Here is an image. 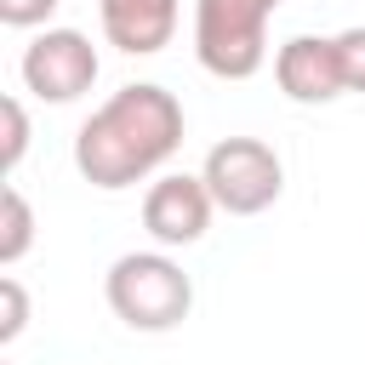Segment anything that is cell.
Listing matches in <instances>:
<instances>
[{"instance_id": "9", "label": "cell", "mask_w": 365, "mask_h": 365, "mask_svg": "<svg viewBox=\"0 0 365 365\" xmlns=\"http://www.w3.org/2000/svg\"><path fill=\"white\" fill-rule=\"evenodd\" d=\"M29 245H34V205L23 200L17 182H6V188H0V262H6V268L23 262Z\"/></svg>"}, {"instance_id": "8", "label": "cell", "mask_w": 365, "mask_h": 365, "mask_svg": "<svg viewBox=\"0 0 365 365\" xmlns=\"http://www.w3.org/2000/svg\"><path fill=\"white\" fill-rule=\"evenodd\" d=\"M177 11L182 0H97L103 17V40L125 57H154L171 46L177 34Z\"/></svg>"}, {"instance_id": "5", "label": "cell", "mask_w": 365, "mask_h": 365, "mask_svg": "<svg viewBox=\"0 0 365 365\" xmlns=\"http://www.w3.org/2000/svg\"><path fill=\"white\" fill-rule=\"evenodd\" d=\"M23 86L40 97V103H74L97 86V46L80 34V29H40L29 46H23Z\"/></svg>"}, {"instance_id": "10", "label": "cell", "mask_w": 365, "mask_h": 365, "mask_svg": "<svg viewBox=\"0 0 365 365\" xmlns=\"http://www.w3.org/2000/svg\"><path fill=\"white\" fill-rule=\"evenodd\" d=\"M23 325H29V291L17 274H6L0 279V342H17Z\"/></svg>"}, {"instance_id": "11", "label": "cell", "mask_w": 365, "mask_h": 365, "mask_svg": "<svg viewBox=\"0 0 365 365\" xmlns=\"http://www.w3.org/2000/svg\"><path fill=\"white\" fill-rule=\"evenodd\" d=\"M336 40V63H342V86L365 97V29H342Z\"/></svg>"}, {"instance_id": "3", "label": "cell", "mask_w": 365, "mask_h": 365, "mask_svg": "<svg viewBox=\"0 0 365 365\" xmlns=\"http://www.w3.org/2000/svg\"><path fill=\"white\" fill-rule=\"evenodd\" d=\"M279 0H200L194 6V57L217 80H251L268 63V17Z\"/></svg>"}, {"instance_id": "2", "label": "cell", "mask_w": 365, "mask_h": 365, "mask_svg": "<svg viewBox=\"0 0 365 365\" xmlns=\"http://www.w3.org/2000/svg\"><path fill=\"white\" fill-rule=\"evenodd\" d=\"M103 297L114 319H125L131 331H177L194 308V279L171 251H125L114 257Z\"/></svg>"}, {"instance_id": "4", "label": "cell", "mask_w": 365, "mask_h": 365, "mask_svg": "<svg viewBox=\"0 0 365 365\" xmlns=\"http://www.w3.org/2000/svg\"><path fill=\"white\" fill-rule=\"evenodd\" d=\"M200 177H205L217 211H228V217H257L285 188V165H279V154L262 137H222V143H211Z\"/></svg>"}, {"instance_id": "6", "label": "cell", "mask_w": 365, "mask_h": 365, "mask_svg": "<svg viewBox=\"0 0 365 365\" xmlns=\"http://www.w3.org/2000/svg\"><path fill=\"white\" fill-rule=\"evenodd\" d=\"M211 211H217V200H211L205 177H188V171H165L143 194V228L154 234L160 251L200 245L205 228H211Z\"/></svg>"}, {"instance_id": "13", "label": "cell", "mask_w": 365, "mask_h": 365, "mask_svg": "<svg viewBox=\"0 0 365 365\" xmlns=\"http://www.w3.org/2000/svg\"><path fill=\"white\" fill-rule=\"evenodd\" d=\"M63 0H0V23L6 29H40Z\"/></svg>"}, {"instance_id": "7", "label": "cell", "mask_w": 365, "mask_h": 365, "mask_svg": "<svg viewBox=\"0 0 365 365\" xmlns=\"http://www.w3.org/2000/svg\"><path fill=\"white\" fill-rule=\"evenodd\" d=\"M274 80L291 103H336L342 86V63H336V40L325 34H291L274 51Z\"/></svg>"}, {"instance_id": "12", "label": "cell", "mask_w": 365, "mask_h": 365, "mask_svg": "<svg viewBox=\"0 0 365 365\" xmlns=\"http://www.w3.org/2000/svg\"><path fill=\"white\" fill-rule=\"evenodd\" d=\"M0 120H6V154H0V165H6V171H17V165H23V154H29V114H23V103H17V97H6V103H0Z\"/></svg>"}, {"instance_id": "1", "label": "cell", "mask_w": 365, "mask_h": 365, "mask_svg": "<svg viewBox=\"0 0 365 365\" xmlns=\"http://www.w3.org/2000/svg\"><path fill=\"white\" fill-rule=\"evenodd\" d=\"M177 148H182V103L154 80H131L74 131V171L103 194H120L148 182Z\"/></svg>"}]
</instances>
